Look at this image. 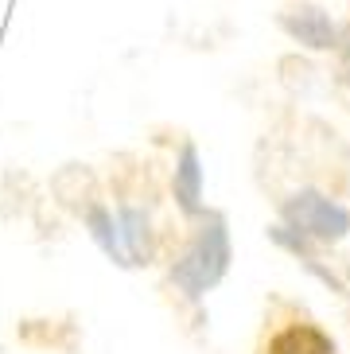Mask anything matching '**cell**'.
I'll list each match as a JSON object with an SVG mask.
<instances>
[{"label":"cell","mask_w":350,"mask_h":354,"mask_svg":"<svg viewBox=\"0 0 350 354\" xmlns=\"http://www.w3.org/2000/svg\"><path fill=\"white\" fill-rule=\"evenodd\" d=\"M226 265H230L226 230H222V222H210V226H203V234L195 238V245L175 261L172 281L179 284L187 296H203L206 288H214V284L222 281Z\"/></svg>","instance_id":"1"},{"label":"cell","mask_w":350,"mask_h":354,"mask_svg":"<svg viewBox=\"0 0 350 354\" xmlns=\"http://www.w3.org/2000/svg\"><path fill=\"white\" fill-rule=\"evenodd\" d=\"M284 218L300 230V234H311V238L320 241H339L342 234L350 230V214L339 207V203H331V198L315 195V191H304L296 195L284 207Z\"/></svg>","instance_id":"2"},{"label":"cell","mask_w":350,"mask_h":354,"mask_svg":"<svg viewBox=\"0 0 350 354\" xmlns=\"http://www.w3.org/2000/svg\"><path fill=\"white\" fill-rule=\"evenodd\" d=\"M265 354H339L335 339L320 331L315 323H284L273 339H268Z\"/></svg>","instance_id":"3"},{"label":"cell","mask_w":350,"mask_h":354,"mask_svg":"<svg viewBox=\"0 0 350 354\" xmlns=\"http://www.w3.org/2000/svg\"><path fill=\"white\" fill-rule=\"evenodd\" d=\"M175 195L187 210H199V167H195V152L187 148L183 152V167H179V183H175Z\"/></svg>","instance_id":"4"}]
</instances>
